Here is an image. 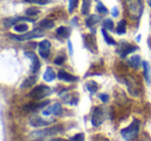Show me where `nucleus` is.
Instances as JSON below:
<instances>
[{
  "mask_svg": "<svg viewBox=\"0 0 151 141\" xmlns=\"http://www.w3.org/2000/svg\"><path fill=\"white\" fill-rule=\"evenodd\" d=\"M140 127H141L140 120L134 118L129 126L122 129L120 131V134H121V136L123 137V139L125 141H132L134 138H137L139 132H140Z\"/></svg>",
  "mask_w": 151,
  "mask_h": 141,
  "instance_id": "nucleus-1",
  "label": "nucleus"
},
{
  "mask_svg": "<svg viewBox=\"0 0 151 141\" xmlns=\"http://www.w3.org/2000/svg\"><path fill=\"white\" fill-rule=\"evenodd\" d=\"M128 15L132 19L138 20L142 16L143 5L141 0H126Z\"/></svg>",
  "mask_w": 151,
  "mask_h": 141,
  "instance_id": "nucleus-2",
  "label": "nucleus"
},
{
  "mask_svg": "<svg viewBox=\"0 0 151 141\" xmlns=\"http://www.w3.org/2000/svg\"><path fill=\"white\" fill-rule=\"evenodd\" d=\"M44 36V32L40 29H33L32 31L26 32L21 35H14V34H9V37L13 38L14 40H18V41H25V40H30L33 38H38Z\"/></svg>",
  "mask_w": 151,
  "mask_h": 141,
  "instance_id": "nucleus-3",
  "label": "nucleus"
},
{
  "mask_svg": "<svg viewBox=\"0 0 151 141\" xmlns=\"http://www.w3.org/2000/svg\"><path fill=\"white\" fill-rule=\"evenodd\" d=\"M51 93H52V91L50 90V88L46 87V85H37L30 92L29 96L34 100H42L50 95Z\"/></svg>",
  "mask_w": 151,
  "mask_h": 141,
  "instance_id": "nucleus-4",
  "label": "nucleus"
},
{
  "mask_svg": "<svg viewBox=\"0 0 151 141\" xmlns=\"http://www.w3.org/2000/svg\"><path fill=\"white\" fill-rule=\"evenodd\" d=\"M106 114L105 111L101 107H95L94 110H93L92 113V118H91V122L94 127H99V125L103 124V122L105 120Z\"/></svg>",
  "mask_w": 151,
  "mask_h": 141,
  "instance_id": "nucleus-5",
  "label": "nucleus"
},
{
  "mask_svg": "<svg viewBox=\"0 0 151 141\" xmlns=\"http://www.w3.org/2000/svg\"><path fill=\"white\" fill-rule=\"evenodd\" d=\"M61 131V126H56L53 128H48L45 130H40L35 131V132L31 133V135L33 137H45V136H52L57 133H59Z\"/></svg>",
  "mask_w": 151,
  "mask_h": 141,
  "instance_id": "nucleus-6",
  "label": "nucleus"
},
{
  "mask_svg": "<svg viewBox=\"0 0 151 141\" xmlns=\"http://www.w3.org/2000/svg\"><path fill=\"white\" fill-rule=\"evenodd\" d=\"M51 52V43L49 40H42L38 44V53H40V57L44 59H47L50 55Z\"/></svg>",
  "mask_w": 151,
  "mask_h": 141,
  "instance_id": "nucleus-7",
  "label": "nucleus"
},
{
  "mask_svg": "<svg viewBox=\"0 0 151 141\" xmlns=\"http://www.w3.org/2000/svg\"><path fill=\"white\" fill-rule=\"evenodd\" d=\"M62 107L59 103H55L54 105L49 106L48 108L42 110V114L44 115H51V114H54V115H60L62 114Z\"/></svg>",
  "mask_w": 151,
  "mask_h": 141,
  "instance_id": "nucleus-8",
  "label": "nucleus"
},
{
  "mask_svg": "<svg viewBox=\"0 0 151 141\" xmlns=\"http://www.w3.org/2000/svg\"><path fill=\"white\" fill-rule=\"evenodd\" d=\"M84 44L91 52L93 53L97 52V46H96V41H95V38L92 35H90V34L84 35Z\"/></svg>",
  "mask_w": 151,
  "mask_h": 141,
  "instance_id": "nucleus-9",
  "label": "nucleus"
},
{
  "mask_svg": "<svg viewBox=\"0 0 151 141\" xmlns=\"http://www.w3.org/2000/svg\"><path fill=\"white\" fill-rule=\"evenodd\" d=\"M137 50H138L137 46H130V44H128V43H124V46H119L117 52H118V54L120 55L121 58H125L128 54H132V53H134V51H137Z\"/></svg>",
  "mask_w": 151,
  "mask_h": 141,
  "instance_id": "nucleus-10",
  "label": "nucleus"
},
{
  "mask_svg": "<svg viewBox=\"0 0 151 141\" xmlns=\"http://www.w3.org/2000/svg\"><path fill=\"white\" fill-rule=\"evenodd\" d=\"M25 56L27 57V58H29L30 60L32 61V67H31V71L33 73L37 72V70L40 69V60H38L37 56H36L34 53L32 52H26L25 53Z\"/></svg>",
  "mask_w": 151,
  "mask_h": 141,
  "instance_id": "nucleus-11",
  "label": "nucleus"
},
{
  "mask_svg": "<svg viewBox=\"0 0 151 141\" xmlns=\"http://www.w3.org/2000/svg\"><path fill=\"white\" fill-rule=\"evenodd\" d=\"M30 122V125L35 128H40V127H45V126H49L51 124V122H48V120H42V118L37 115H34V116H31L29 120Z\"/></svg>",
  "mask_w": 151,
  "mask_h": 141,
  "instance_id": "nucleus-12",
  "label": "nucleus"
},
{
  "mask_svg": "<svg viewBox=\"0 0 151 141\" xmlns=\"http://www.w3.org/2000/svg\"><path fill=\"white\" fill-rule=\"evenodd\" d=\"M126 85L128 87L130 94L134 96H138L139 95V89H138V85H137V81L134 80V77L132 76H127L126 78Z\"/></svg>",
  "mask_w": 151,
  "mask_h": 141,
  "instance_id": "nucleus-13",
  "label": "nucleus"
},
{
  "mask_svg": "<svg viewBox=\"0 0 151 141\" xmlns=\"http://www.w3.org/2000/svg\"><path fill=\"white\" fill-rule=\"evenodd\" d=\"M58 78L60 80H63V81H67V83H73V81H76L77 80V77L73 76V75L69 74L68 72L64 70H60L58 72Z\"/></svg>",
  "mask_w": 151,
  "mask_h": 141,
  "instance_id": "nucleus-14",
  "label": "nucleus"
},
{
  "mask_svg": "<svg viewBox=\"0 0 151 141\" xmlns=\"http://www.w3.org/2000/svg\"><path fill=\"white\" fill-rule=\"evenodd\" d=\"M55 78H56V73L54 72V70H53L52 68L48 67L46 72H45V74H44V79L46 81H48V83H50V81L54 80Z\"/></svg>",
  "mask_w": 151,
  "mask_h": 141,
  "instance_id": "nucleus-15",
  "label": "nucleus"
},
{
  "mask_svg": "<svg viewBox=\"0 0 151 141\" xmlns=\"http://www.w3.org/2000/svg\"><path fill=\"white\" fill-rule=\"evenodd\" d=\"M99 20H101V17L99 15H91L88 19L86 20V26L87 27H92L94 26L96 23H99Z\"/></svg>",
  "mask_w": 151,
  "mask_h": 141,
  "instance_id": "nucleus-16",
  "label": "nucleus"
},
{
  "mask_svg": "<svg viewBox=\"0 0 151 141\" xmlns=\"http://www.w3.org/2000/svg\"><path fill=\"white\" fill-rule=\"evenodd\" d=\"M49 103H50L49 101H45V102H42V103H40V104H34V103L33 104H28V105H26L25 107H24V109L32 111V110H35V109H37V108L45 107V106L48 105Z\"/></svg>",
  "mask_w": 151,
  "mask_h": 141,
  "instance_id": "nucleus-17",
  "label": "nucleus"
},
{
  "mask_svg": "<svg viewBox=\"0 0 151 141\" xmlns=\"http://www.w3.org/2000/svg\"><path fill=\"white\" fill-rule=\"evenodd\" d=\"M128 63H129V65L132 67V68H136L137 69L139 66H140V64H141L140 56H138V55H134V56H132V58L129 59Z\"/></svg>",
  "mask_w": 151,
  "mask_h": 141,
  "instance_id": "nucleus-18",
  "label": "nucleus"
},
{
  "mask_svg": "<svg viewBox=\"0 0 151 141\" xmlns=\"http://www.w3.org/2000/svg\"><path fill=\"white\" fill-rule=\"evenodd\" d=\"M86 88L91 94H94L99 90V85L94 80H89L86 83Z\"/></svg>",
  "mask_w": 151,
  "mask_h": 141,
  "instance_id": "nucleus-19",
  "label": "nucleus"
},
{
  "mask_svg": "<svg viewBox=\"0 0 151 141\" xmlns=\"http://www.w3.org/2000/svg\"><path fill=\"white\" fill-rule=\"evenodd\" d=\"M126 31V21L125 20H121L118 23L117 28H116V32L117 34H124Z\"/></svg>",
  "mask_w": 151,
  "mask_h": 141,
  "instance_id": "nucleus-20",
  "label": "nucleus"
},
{
  "mask_svg": "<svg viewBox=\"0 0 151 141\" xmlns=\"http://www.w3.org/2000/svg\"><path fill=\"white\" fill-rule=\"evenodd\" d=\"M101 32H103V35H104V37H105L106 42H107L108 44H110V46H115L116 41L109 35V34H108L107 29H106V28H104V29H101Z\"/></svg>",
  "mask_w": 151,
  "mask_h": 141,
  "instance_id": "nucleus-21",
  "label": "nucleus"
},
{
  "mask_svg": "<svg viewBox=\"0 0 151 141\" xmlns=\"http://www.w3.org/2000/svg\"><path fill=\"white\" fill-rule=\"evenodd\" d=\"M36 81V77L35 76H30L28 78H26L25 80L23 81V83L21 85V88H28V87H31L35 83Z\"/></svg>",
  "mask_w": 151,
  "mask_h": 141,
  "instance_id": "nucleus-22",
  "label": "nucleus"
},
{
  "mask_svg": "<svg viewBox=\"0 0 151 141\" xmlns=\"http://www.w3.org/2000/svg\"><path fill=\"white\" fill-rule=\"evenodd\" d=\"M90 4L91 1L90 0H83V4H82V14L83 15H89V11H90Z\"/></svg>",
  "mask_w": 151,
  "mask_h": 141,
  "instance_id": "nucleus-23",
  "label": "nucleus"
},
{
  "mask_svg": "<svg viewBox=\"0 0 151 141\" xmlns=\"http://www.w3.org/2000/svg\"><path fill=\"white\" fill-rule=\"evenodd\" d=\"M18 21H19V18H9V19H5L3 21V25L5 28H9L13 25H15Z\"/></svg>",
  "mask_w": 151,
  "mask_h": 141,
  "instance_id": "nucleus-24",
  "label": "nucleus"
},
{
  "mask_svg": "<svg viewBox=\"0 0 151 141\" xmlns=\"http://www.w3.org/2000/svg\"><path fill=\"white\" fill-rule=\"evenodd\" d=\"M56 33H57V35L60 36V37L65 38V37H67V36H68L69 31H68V29H67L66 27H63V26H62V27H59L58 29H57Z\"/></svg>",
  "mask_w": 151,
  "mask_h": 141,
  "instance_id": "nucleus-25",
  "label": "nucleus"
},
{
  "mask_svg": "<svg viewBox=\"0 0 151 141\" xmlns=\"http://www.w3.org/2000/svg\"><path fill=\"white\" fill-rule=\"evenodd\" d=\"M143 67H144V75L145 78L148 83H150V67H149V64L147 62H143Z\"/></svg>",
  "mask_w": 151,
  "mask_h": 141,
  "instance_id": "nucleus-26",
  "label": "nucleus"
},
{
  "mask_svg": "<svg viewBox=\"0 0 151 141\" xmlns=\"http://www.w3.org/2000/svg\"><path fill=\"white\" fill-rule=\"evenodd\" d=\"M40 26L42 28H46V29H51V28L54 27V22L46 19V20H44V21L40 22Z\"/></svg>",
  "mask_w": 151,
  "mask_h": 141,
  "instance_id": "nucleus-27",
  "label": "nucleus"
},
{
  "mask_svg": "<svg viewBox=\"0 0 151 141\" xmlns=\"http://www.w3.org/2000/svg\"><path fill=\"white\" fill-rule=\"evenodd\" d=\"M28 30V26L26 24H18L15 26V31L19 33H24Z\"/></svg>",
  "mask_w": 151,
  "mask_h": 141,
  "instance_id": "nucleus-28",
  "label": "nucleus"
},
{
  "mask_svg": "<svg viewBox=\"0 0 151 141\" xmlns=\"http://www.w3.org/2000/svg\"><path fill=\"white\" fill-rule=\"evenodd\" d=\"M26 16L27 17H32V16H36L40 14V9H35V7H29V9L26 11Z\"/></svg>",
  "mask_w": 151,
  "mask_h": 141,
  "instance_id": "nucleus-29",
  "label": "nucleus"
},
{
  "mask_svg": "<svg viewBox=\"0 0 151 141\" xmlns=\"http://www.w3.org/2000/svg\"><path fill=\"white\" fill-rule=\"evenodd\" d=\"M104 28H106V29L108 30H113L114 29V23L112 20L110 19H106L104 20Z\"/></svg>",
  "mask_w": 151,
  "mask_h": 141,
  "instance_id": "nucleus-30",
  "label": "nucleus"
},
{
  "mask_svg": "<svg viewBox=\"0 0 151 141\" xmlns=\"http://www.w3.org/2000/svg\"><path fill=\"white\" fill-rule=\"evenodd\" d=\"M96 9H97V11L99 13V15H106V14H108L107 7H106L105 5H104L101 2H99V3H97Z\"/></svg>",
  "mask_w": 151,
  "mask_h": 141,
  "instance_id": "nucleus-31",
  "label": "nucleus"
},
{
  "mask_svg": "<svg viewBox=\"0 0 151 141\" xmlns=\"http://www.w3.org/2000/svg\"><path fill=\"white\" fill-rule=\"evenodd\" d=\"M69 141H85V135L83 133H79V134H76L75 136H73Z\"/></svg>",
  "mask_w": 151,
  "mask_h": 141,
  "instance_id": "nucleus-32",
  "label": "nucleus"
},
{
  "mask_svg": "<svg viewBox=\"0 0 151 141\" xmlns=\"http://www.w3.org/2000/svg\"><path fill=\"white\" fill-rule=\"evenodd\" d=\"M77 4H78V0H69V13H73V9L77 7Z\"/></svg>",
  "mask_w": 151,
  "mask_h": 141,
  "instance_id": "nucleus-33",
  "label": "nucleus"
},
{
  "mask_svg": "<svg viewBox=\"0 0 151 141\" xmlns=\"http://www.w3.org/2000/svg\"><path fill=\"white\" fill-rule=\"evenodd\" d=\"M24 1L31 3H37V4H47V3L50 2V0H24Z\"/></svg>",
  "mask_w": 151,
  "mask_h": 141,
  "instance_id": "nucleus-34",
  "label": "nucleus"
},
{
  "mask_svg": "<svg viewBox=\"0 0 151 141\" xmlns=\"http://www.w3.org/2000/svg\"><path fill=\"white\" fill-rule=\"evenodd\" d=\"M65 61V57L64 56H58L56 59L54 60V64L56 65H61L63 62Z\"/></svg>",
  "mask_w": 151,
  "mask_h": 141,
  "instance_id": "nucleus-35",
  "label": "nucleus"
},
{
  "mask_svg": "<svg viewBox=\"0 0 151 141\" xmlns=\"http://www.w3.org/2000/svg\"><path fill=\"white\" fill-rule=\"evenodd\" d=\"M99 98L101 100V101L104 102V103L108 102V100H109V96H108L107 94H99Z\"/></svg>",
  "mask_w": 151,
  "mask_h": 141,
  "instance_id": "nucleus-36",
  "label": "nucleus"
},
{
  "mask_svg": "<svg viewBox=\"0 0 151 141\" xmlns=\"http://www.w3.org/2000/svg\"><path fill=\"white\" fill-rule=\"evenodd\" d=\"M118 9L117 7H113V9H112V15H113V17H117L118 16Z\"/></svg>",
  "mask_w": 151,
  "mask_h": 141,
  "instance_id": "nucleus-37",
  "label": "nucleus"
},
{
  "mask_svg": "<svg viewBox=\"0 0 151 141\" xmlns=\"http://www.w3.org/2000/svg\"><path fill=\"white\" fill-rule=\"evenodd\" d=\"M94 141H110L109 139H107V138H104V137H97V138H95L94 139Z\"/></svg>",
  "mask_w": 151,
  "mask_h": 141,
  "instance_id": "nucleus-38",
  "label": "nucleus"
},
{
  "mask_svg": "<svg viewBox=\"0 0 151 141\" xmlns=\"http://www.w3.org/2000/svg\"><path fill=\"white\" fill-rule=\"evenodd\" d=\"M50 141H69V140H66V139H63V138H53Z\"/></svg>",
  "mask_w": 151,
  "mask_h": 141,
  "instance_id": "nucleus-39",
  "label": "nucleus"
},
{
  "mask_svg": "<svg viewBox=\"0 0 151 141\" xmlns=\"http://www.w3.org/2000/svg\"><path fill=\"white\" fill-rule=\"evenodd\" d=\"M68 50H69V53L73 54V46H71V42L68 41Z\"/></svg>",
  "mask_w": 151,
  "mask_h": 141,
  "instance_id": "nucleus-40",
  "label": "nucleus"
},
{
  "mask_svg": "<svg viewBox=\"0 0 151 141\" xmlns=\"http://www.w3.org/2000/svg\"><path fill=\"white\" fill-rule=\"evenodd\" d=\"M148 44H149V46L151 48V39H149V40H148Z\"/></svg>",
  "mask_w": 151,
  "mask_h": 141,
  "instance_id": "nucleus-41",
  "label": "nucleus"
},
{
  "mask_svg": "<svg viewBox=\"0 0 151 141\" xmlns=\"http://www.w3.org/2000/svg\"><path fill=\"white\" fill-rule=\"evenodd\" d=\"M149 5L151 6V0H149Z\"/></svg>",
  "mask_w": 151,
  "mask_h": 141,
  "instance_id": "nucleus-42",
  "label": "nucleus"
},
{
  "mask_svg": "<svg viewBox=\"0 0 151 141\" xmlns=\"http://www.w3.org/2000/svg\"><path fill=\"white\" fill-rule=\"evenodd\" d=\"M143 141H146V140H143Z\"/></svg>",
  "mask_w": 151,
  "mask_h": 141,
  "instance_id": "nucleus-43",
  "label": "nucleus"
}]
</instances>
